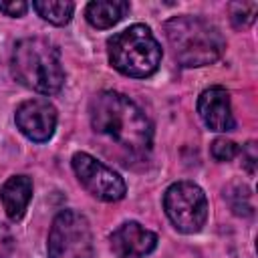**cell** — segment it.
<instances>
[{
	"instance_id": "obj_19",
	"label": "cell",
	"mask_w": 258,
	"mask_h": 258,
	"mask_svg": "<svg viewBox=\"0 0 258 258\" xmlns=\"http://www.w3.org/2000/svg\"><path fill=\"white\" fill-rule=\"evenodd\" d=\"M121 258H135V256H121Z\"/></svg>"
},
{
	"instance_id": "obj_5",
	"label": "cell",
	"mask_w": 258,
	"mask_h": 258,
	"mask_svg": "<svg viewBox=\"0 0 258 258\" xmlns=\"http://www.w3.org/2000/svg\"><path fill=\"white\" fill-rule=\"evenodd\" d=\"M48 258H93V232L89 220L77 210H62L54 216L48 242Z\"/></svg>"
},
{
	"instance_id": "obj_8",
	"label": "cell",
	"mask_w": 258,
	"mask_h": 258,
	"mask_svg": "<svg viewBox=\"0 0 258 258\" xmlns=\"http://www.w3.org/2000/svg\"><path fill=\"white\" fill-rule=\"evenodd\" d=\"M14 121L26 139L44 143L54 135L56 109L52 103H48V99H28L16 107Z\"/></svg>"
},
{
	"instance_id": "obj_1",
	"label": "cell",
	"mask_w": 258,
	"mask_h": 258,
	"mask_svg": "<svg viewBox=\"0 0 258 258\" xmlns=\"http://www.w3.org/2000/svg\"><path fill=\"white\" fill-rule=\"evenodd\" d=\"M91 127L131 157H145L153 143V127L147 115L123 93L101 91L89 103Z\"/></svg>"
},
{
	"instance_id": "obj_11",
	"label": "cell",
	"mask_w": 258,
	"mask_h": 258,
	"mask_svg": "<svg viewBox=\"0 0 258 258\" xmlns=\"http://www.w3.org/2000/svg\"><path fill=\"white\" fill-rule=\"evenodd\" d=\"M30 200H32V179L28 175H12L0 187V202L4 206L6 216L12 222H18L24 216Z\"/></svg>"
},
{
	"instance_id": "obj_16",
	"label": "cell",
	"mask_w": 258,
	"mask_h": 258,
	"mask_svg": "<svg viewBox=\"0 0 258 258\" xmlns=\"http://www.w3.org/2000/svg\"><path fill=\"white\" fill-rule=\"evenodd\" d=\"M210 153L216 161H232L240 153V145L226 137H216L210 145Z\"/></svg>"
},
{
	"instance_id": "obj_2",
	"label": "cell",
	"mask_w": 258,
	"mask_h": 258,
	"mask_svg": "<svg viewBox=\"0 0 258 258\" xmlns=\"http://www.w3.org/2000/svg\"><path fill=\"white\" fill-rule=\"evenodd\" d=\"M163 32L173 58L185 69L212 64L226 50L220 28L202 16H173L163 24Z\"/></svg>"
},
{
	"instance_id": "obj_6",
	"label": "cell",
	"mask_w": 258,
	"mask_h": 258,
	"mask_svg": "<svg viewBox=\"0 0 258 258\" xmlns=\"http://www.w3.org/2000/svg\"><path fill=\"white\" fill-rule=\"evenodd\" d=\"M163 210L181 234H196L208 220V198L194 181H175L163 194Z\"/></svg>"
},
{
	"instance_id": "obj_12",
	"label": "cell",
	"mask_w": 258,
	"mask_h": 258,
	"mask_svg": "<svg viewBox=\"0 0 258 258\" xmlns=\"http://www.w3.org/2000/svg\"><path fill=\"white\" fill-rule=\"evenodd\" d=\"M127 12H129V2L125 0H95L87 4L85 16L91 26L105 30L117 24Z\"/></svg>"
},
{
	"instance_id": "obj_15",
	"label": "cell",
	"mask_w": 258,
	"mask_h": 258,
	"mask_svg": "<svg viewBox=\"0 0 258 258\" xmlns=\"http://www.w3.org/2000/svg\"><path fill=\"white\" fill-rule=\"evenodd\" d=\"M236 191H230L228 194L224 191V198H228L230 202V208L234 210V214L238 216H250L252 214V206H250V194L244 185H234Z\"/></svg>"
},
{
	"instance_id": "obj_4",
	"label": "cell",
	"mask_w": 258,
	"mask_h": 258,
	"mask_svg": "<svg viewBox=\"0 0 258 258\" xmlns=\"http://www.w3.org/2000/svg\"><path fill=\"white\" fill-rule=\"evenodd\" d=\"M109 62L125 77H151L161 62V46L145 24H133L107 40Z\"/></svg>"
},
{
	"instance_id": "obj_10",
	"label": "cell",
	"mask_w": 258,
	"mask_h": 258,
	"mask_svg": "<svg viewBox=\"0 0 258 258\" xmlns=\"http://www.w3.org/2000/svg\"><path fill=\"white\" fill-rule=\"evenodd\" d=\"M111 248L119 256H147L157 248V234L141 226L139 222H123L111 234Z\"/></svg>"
},
{
	"instance_id": "obj_3",
	"label": "cell",
	"mask_w": 258,
	"mask_h": 258,
	"mask_svg": "<svg viewBox=\"0 0 258 258\" xmlns=\"http://www.w3.org/2000/svg\"><path fill=\"white\" fill-rule=\"evenodd\" d=\"M10 69L20 85L42 95H56L64 85L60 50L42 36L18 40L12 48Z\"/></svg>"
},
{
	"instance_id": "obj_13",
	"label": "cell",
	"mask_w": 258,
	"mask_h": 258,
	"mask_svg": "<svg viewBox=\"0 0 258 258\" xmlns=\"http://www.w3.org/2000/svg\"><path fill=\"white\" fill-rule=\"evenodd\" d=\"M32 8L46 22H50L54 26H64L73 18L75 4L69 2V0H34Z\"/></svg>"
},
{
	"instance_id": "obj_18",
	"label": "cell",
	"mask_w": 258,
	"mask_h": 258,
	"mask_svg": "<svg viewBox=\"0 0 258 258\" xmlns=\"http://www.w3.org/2000/svg\"><path fill=\"white\" fill-rule=\"evenodd\" d=\"M26 10H28V4L22 0H0V12H4L6 16L20 18L26 14Z\"/></svg>"
},
{
	"instance_id": "obj_14",
	"label": "cell",
	"mask_w": 258,
	"mask_h": 258,
	"mask_svg": "<svg viewBox=\"0 0 258 258\" xmlns=\"http://www.w3.org/2000/svg\"><path fill=\"white\" fill-rule=\"evenodd\" d=\"M230 20L236 28H246L254 22L258 12V2H232L230 6Z\"/></svg>"
},
{
	"instance_id": "obj_17",
	"label": "cell",
	"mask_w": 258,
	"mask_h": 258,
	"mask_svg": "<svg viewBox=\"0 0 258 258\" xmlns=\"http://www.w3.org/2000/svg\"><path fill=\"white\" fill-rule=\"evenodd\" d=\"M240 153H242V163H244L246 171H248L250 175H254V173H256V165H258V151H256V141H248L246 145H242Z\"/></svg>"
},
{
	"instance_id": "obj_7",
	"label": "cell",
	"mask_w": 258,
	"mask_h": 258,
	"mask_svg": "<svg viewBox=\"0 0 258 258\" xmlns=\"http://www.w3.org/2000/svg\"><path fill=\"white\" fill-rule=\"evenodd\" d=\"M73 169L81 181V185L95 196L101 202H119L125 198L127 194V185L123 181V177L113 171L111 167H107L105 163H101L97 157L85 153V151H77L71 159Z\"/></svg>"
},
{
	"instance_id": "obj_9",
	"label": "cell",
	"mask_w": 258,
	"mask_h": 258,
	"mask_svg": "<svg viewBox=\"0 0 258 258\" xmlns=\"http://www.w3.org/2000/svg\"><path fill=\"white\" fill-rule=\"evenodd\" d=\"M198 115L210 131L228 133L236 127V119L232 115V105H230V93L220 85L200 93Z\"/></svg>"
}]
</instances>
